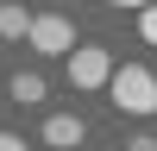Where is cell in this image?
<instances>
[{
	"instance_id": "cell-1",
	"label": "cell",
	"mask_w": 157,
	"mask_h": 151,
	"mask_svg": "<svg viewBox=\"0 0 157 151\" xmlns=\"http://www.w3.org/2000/svg\"><path fill=\"white\" fill-rule=\"evenodd\" d=\"M107 95H113V113H132V120H151L157 113V76L126 63V69L107 76Z\"/></svg>"
},
{
	"instance_id": "cell-2",
	"label": "cell",
	"mask_w": 157,
	"mask_h": 151,
	"mask_svg": "<svg viewBox=\"0 0 157 151\" xmlns=\"http://www.w3.org/2000/svg\"><path fill=\"white\" fill-rule=\"evenodd\" d=\"M25 44H32L38 57H69L75 50V25L63 19V13H44V19L25 25Z\"/></svg>"
},
{
	"instance_id": "cell-3",
	"label": "cell",
	"mask_w": 157,
	"mask_h": 151,
	"mask_svg": "<svg viewBox=\"0 0 157 151\" xmlns=\"http://www.w3.org/2000/svg\"><path fill=\"white\" fill-rule=\"evenodd\" d=\"M107 76H113V57L101 44H75L69 50V82L75 88H107Z\"/></svg>"
},
{
	"instance_id": "cell-4",
	"label": "cell",
	"mask_w": 157,
	"mask_h": 151,
	"mask_svg": "<svg viewBox=\"0 0 157 151\" xmlns=\"http://www.w3.org/2000/svg\"><path fill=\"white\" fill-rule=\"evenodd\" d=\"M82 132H88V126L75 120V113H50V120H44V145H50V151H69V145H82Z\"/></svg>"
},
{
	"instance_id": "cell-5",
	"label": "cell",
	"mask_w": 157,
	"mask_h": 151,
	"mask_svg": "<svg viewBox=\"0 0 157 151\" xmlns=\"http://www.w3.org/2000/svg\"><path fill=\"white\" fill-rule=\"evenodd\" d=\"M6 95L19 101V107H38V101H44V76H38V69H19V76L6 82Z\"/></svg>"
},
{
	"instance_id": "cell-6",
	"label": "cell",
	"mask_w": 157,
	"mask_h": 151,
	"mask_svg": "<svg viewBox=\"0 0 157 151\" xmlns=\"http://www.w3.org/2000/svg\"><path fill=\"white\" fill-rule=\"evenodd\" d=\"M25 25H32V13L6 0V6H0V38H6V44H19V38H25Z\"/></svg>"
},
{
	"instance_id": "cell-7",
	"label": "cell",
	"mask_w": 157,
	"mask_h": 151,
	"mask_svg": "<svg viewBox=\"0 0 157 151\" xmlns=\"http://www.w3.org/2000/svg\"><path fill=\"white\" fill-rule=\"evenodd\" d=\"M138 32H145V44H157V0L138 6Z\"/></svg>"
},
{
	"instance_id": "cell-8",
	"label": "cell",
	"mask_w": 157,
	"mask_h": 151,
	"mask_svg": "<svg viewBox=\"0 0 157 151\" xmlns=\"http://www.w3.org/2000/svg\"><path fill=\"white\" fill-rule=\"evenodd\" d=\"M107 6H120V13H138V6H151V0H107Z\"/></svg>"
},
{
	"instance_id": "cell-9",
	"label": "cell",
	"mask_w": 157,
	"mask_h": 151,
	"mask_svg": "<svg viewBox=\"0 0 157 151\" xmlns=\"http://www.w3.org/2000/svg\"><path fill=\"white\" fill-rule=\"evenodd\" d=\"M0 151H25V138H13V132H0Z\"/></svg>"
},
{
	"instance_id": "cell-10",
	"label": "cell",
	"mask_w": 157,
	"mask_h": 151,
	"mask_svg": "<svg viewBox=\"0 0 157 151\" xmlns=\"http://www.w3.org/2000/svg\"><path fill=\"white\" fill-rule=\"evenodd\" d=\"M126 151H157V138L145 132V138H132V145H126Z\"/></svg>"
}]
</instances>
